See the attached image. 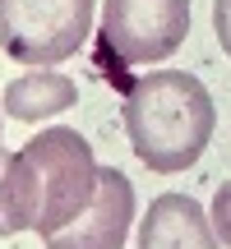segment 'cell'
<instances>
[{
    "mask_svg": "<svg viewBox=\"0 0 231 249\" xmlns=\"http://www.w3.org/2000/svg\"><path fill=\"white\" fill-rule=\"evenodd\" d=\"M0 129H5V124H0ZM0 157H5V143H0Z\"/></svg>",
    "mask_w": 231,
    "mask_h": 249,
    "instance_id": "obj_11",
    "label": "cell"
},
{
    "mask_svg": "<svg viewBox=\"0 0 231 249\" xmlns=\"http://www.w3.org/2000/svg\"><path fill=\"white\" fill-rule=\"evenodd\" d=\"M93 185H97L93 148L70 124H51L33 134L19 152L0 157V198H5V217L14 235H56L88 208Z\"/></svg>",
    "mask_w": 231,
    "mask_h": 249,
    "instance_id": "obj_1",
    "label": "cell"
},
{
    "mask_svg": "<svg viewBox=\"0 0 231 249\" xmlns=\"http://www.w3.org/2000/svg\"><path fill=\"white\" fill-rule=\"evenodd\" d=\"M190 33V0H107L97 46L111 65H148L180 51Z\"/></svg>",
    "mask_w": 231,
    "mask_h": 249,
    "instance_id": "obj_4",
    "label": "cell"
},
{
    "mask_svg": "<svg viewBox=\"0 0 231 249\" xmlns=\"http://www.w3.org/2000/svg\"><path fill=\"white\" fill-rule=\"evenodd\" d=\"M213 235H217V245L231 249V180L213 194Z\"/></svg>",
    "mask_w": 231,
    "mask_h": 249,
    "instance_id": "obj_8",
    "label": "cell"
},
{
    "mask_svg": "<svg viewBox=\"0 0 231 249\" xmlns=\"http://www.w3.org/2000/svg\"><path fill=\"white\" fill-rule=\"evenodd\" d=\"M120 120L148 171H185L204 157L217 124V107L194 74L157 70L125 83Z\"/></svg>",
    "mask_w": 231,
    "mask_h": 249,
    "instance_id": "obj_2",
    "label": "cell"
},
{
    "mask_svg": "<svg viewBox=\"0 0 231 249\" xmlns=\"http://www.w3.org/2000/svg\"><path fill=\"white\" fill-rule=\"evenodd\" d=\"M74 102H79V83L74 79L51 74V70H33V74H19L5 88V116H14V120H51L60 111H70Z\"/></svg>",
    "mask_w": 231,
    "mask_h": 249,
    "instance_id": "obj_7",
    "label": "cell"
},
{
    "mask_svg": "<svg viewBox=\"0 0 231 249\" xmlns=\"http://www.w3.org/2000/svg\"><path fill=\"white\" fill-rule=\"evenodd\" d=\"M97 0H0V51L23 65H60L83 51Z\"/></svg>",
    "mask_w": 231,
    "mask_h": 249,
    "instance_id": "obj_3",
    "label": "cell"
},
{
    "mask_svg": "<svg viewBox=\"0 0 231 249\" xmlns=\"http://www.w3.org/2000/svg\"><path fill=\"white\" fill-rule=\"evenodd\" d=\"M5 235H14V226H9V217H5V198H0V240Z\"/></svg>",
    "mask_w": 231,
    "mask_h": 249,
    "instance_id": "obj_10",
    "label": "cell"
},
{
    "mask_svg": "<svg viewBox=\"0 0 231 249\" xmlns=\"http://www.w3.org/2000/svg\"><path fill=\"white\" fill-rule=\"evenodd\" d=\"M134 222V185L125 171L97 166L93 198L70 226L46 235V249H120Z\"/></svg>",
    "mask_w": 231,
    "mask_h": 249,
    "instance_id": "obj_5",
    "label": "cell"
},
{
    "mask_svg": "<svg viewBox=\"0 0 231 249\" xmlns=\"http://www.w3.org/2000/svg\"><path fill=\"white\" fill-rule=\"evenodd\" d=\"M139 249H222L204 208L185 194H162L139 222Z\"/></svg>",
    "mask_w": 231,
    "mask_h": 249,
    "instance_id": "obj_6",
    "label": "cell"
},
{
    "mask_svg": "<svg viewBox=\"0 0 231 249\" xmlns=\"http://www.w3.org/2000/svg\"><path fill=\"white\" fill-rule=\"evenodd\" d=\"M213 28H217V42L231 55V0H213Z\"/></svg>",
    "mask_w": 231,
    "mask_h": 249,
    "instance_id": "obj_9",
    "label": "cell"
}]
</instances>
